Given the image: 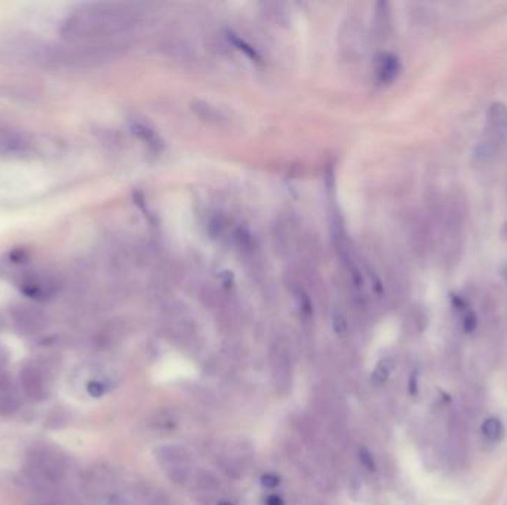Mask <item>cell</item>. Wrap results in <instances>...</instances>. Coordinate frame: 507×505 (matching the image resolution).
<instances>
[{"label":"cell","mask_w":507,"mask_h":505,"mask_svg":"<svg viewBox=\"0 0 507 505\" xmlns=\"http://www.w3.org/2000/svg\"><path fill=\"white\" fill-rule=\"evenodd\" d=\"M70 469L66 455L51 446H34L26 456L24 473L39 492H63Z\"/></svg>","instance_id":"cell-1"},{"label":"cell","mask_w":507,"mask_h":505,"mask_svg":"<svg viewBox=\"0 0 507 505\" xmlns=\"http://www.w3.org/2000/svg\"><path fill=\"white\" fill-rule=\"evenodd\" d=\"M176 424V417L174 415V412H169V410H160L151 419V426L153 430H159V431H167L174 428Z\"/></svg>","instance_id":"cell-13"},{"label":"cell","mask_w":507,"mask_h":505,"mask_svg":"<svg viewBox=\"0 0 507 505\" xmlns=\"http://www.w3.org/2000/svg\"><path fill=\"white\" fill-rule=\"evenodd\" d=\"M462 327H463V331L466 334H471V332L476 331V327H478V316H476L475 311H471V310L463 311Z\"/></svg>","instance_id":"cell-15"},{"label":"cell","mask_w":507,"mask_h":505,"mask_svg":"<svg viewBox=\"0 0 507 505\" xmlns=\"http://www.w3.org/2000/svg\"><path fill=\"white\" fill-rule=\"evenodd\" d=\"M20 382L24 394L31 401H43L48 396V384L36 365H26L20 372Z\"/></svg>","instance_id":"cell-3"},{"label":"cell","mask_w":507,"mask_h":505,"mask_svg":"<svg viewBox=\"0 0 507 505\" xmlns=\"http://www.w3.org/2000/svg\"><path fill=\"white\" fill-rule=\"evenodd\" d=\"M13 316H14V322L18 326L20 331H22L27 335L39 334L46 327V317L38 309L26 307V305H22V307H18L14 311Z\"/></svg>","instance_id":"cell-5"},{"label":"cell","mask_w":507,"mask_h":505,"mask_svg":"<svg viewBox=\"0 0 507 505\" xmlns=\"http://www.w3.org/2000/svg\"><path fill=\"white\" fill-rule=\"evenodd\" d=\"M392 372H393V362L391 359H384V360H381L379 363V365L375 366V369L372 372V381L377 385H381L388 378H391Z\"/></svg>","instance_id":"cell-14"},{"label":"cell","mask_w":507,"mask_h":505,"mask_svg":"<svg viewBox=\"0 0 507 505\" xmlns=\"http://www.w3.org/2000/svg\"><path fill=\"white\" fill-rule=\"evenodd\" d=\"M399 73V61L395 55L386 54L380 58L379 67H377V75L381 81H392Z\"/></svg>","instance_id":"cell-11"},{"label":"cell","mask_w":507,"mask_h":505,"mask_svg":"<svg viewBox=\"0 0 507 505\" xmlns=\"http://www.w3.org/2000/svg\"><path fill=\"white\" fill-rule=\"evenodd\" d=\"M359 460L362 463V465L367 469H375V461L371 455V452L368 449H361L359 451Z\"/></svg>","instance_id":"cell-16"},{"label":"cell","mask_w":507,"mask_h":505,"mask_svg":"<svg viewBox=\"0 0 507 505\" xmlns=\"http://www.w3.org/2000/svg\"><path fill=\"white\" fill-rule=\"evenodd\" d=\"M215 505H234V504L232 501H229V499H220V501L215 502Z\"/></svg>","instance_id":"cell-21"},{"label":"cell","mask_w":507,"mask_h":505,"mask_svg":"<svg viewBox=\"0 0 507 505\" xmlns=\"http://www.w3.org/2000/svg\"><path fill=\"white\" fill-rule=\"evenodd\" d=\"M30 505H82L64 492H42Z\"/></svg>","instance_id":"cell-10"},{"label":"cell","mask_w":507,"mask_h":505,"mask_svg":"<svg viewBox=\"0 0 507 505\" xmlns=\"http://www.w3.org/2000/svg\"><path fill=\"white\" fill-rule=\"evenodd\" d=\"M418 373L417 372H412L411 377H409V382H408V390H409V394L411 396H416L418 393Z\"/></svg>","instance_id":"cell-17"},{"label":"cell","mask_w":507,"mask_h":505,"mask_svg":"<svg viewBox=\"0 0 507 505\" xmlns=\"http://www.w3.org/2000/svg\"><path fill=\"white\" fill-rule=\"evenodd\" d=\"M192 483L200 493H204L206 497L215 495V493L222 489L220 477L214 472H211V469H197L193 474Z\"/></svg>","instance_id":"cell-7"},{"label":"cell","mask_w":507,"mask_h":505,"mask_svg":"<svg viewBox=\"0 0 507 505\" xmlns=\"http://www.w3.org/2000/svg\"><path fill=\"white\" fill-rule=\"evenodd\" d=\"M263 485L266 488H276L279 485V479L275 474H266L263 477Z\"/></svg>","instance_id":"cell-18"},{"label":"cell","mask_w":507,"mask_h":505,"mask_svg":"<svg viewBox=\"0 0 507 505\" xmlns=\"http://www.w3.org/2000/svg\"><path fill=\"white\" fill-rule=\"evenodd\" d=\"M165 473H167L172 483L179 486H186L187 483H190L195 474V472H192V467H174L165 469Z\"/></svg>","instance_id":"cell-12"},{"label":"cell","mask_w":507,"mask_h":505,"mask_svg":"<svg viewBox=\"0 0 507 505\" xmlns=\"http://www.w3.org/2000/svg\"><path fill=\"white\" fill-rule=\"evenodd\" d=\"M21 405L17 387L6 372L0 369V415H10Z\"/></svg>","instance_id":"cell-6"},{"label":"cell","mask_w":507,"mask_h":505,"mask_svg":"<svg viewBox=\"0 0 507 505\" xmlns=\"http://www.w3.org/2000/svg\"><path fill=\"white\" fill-rule=\"evenodd\" d=\"M267 505H282V499L278 495H270L267 498Z\"/></svg>","instance_id":"cell-20"},{"label":"cell","mask_w":507,"mask_h":505,"mask_svg":"<svg viewBox=\"0 0 507 505\" xmlns=\"http://www.w3.org/2000/svg\"><path fill=\"white\" fill-rule=\"evenodd\" d=\"M488 123L499 137L507 135V105L492 102L488 109Z\"/></svg>","instance_id":"cell-8"},{"label":"cell","mask_w":507,"mask_h":505,"mask_svg":"<svg viewBox=\"0 0 507 505\" xmlns=\"http://www.w3.org/2000/svg\"><path fill=\"white\" fill-rule=\"evenodd\" d=\"M156 460L163 467V469L174 468V467H192L193 456L192 452L188 451L186 446L179 443L163 444L155 451Z\"/></svg>","instance_id":"cell-4"},{"label":"cell","mask_w":507,"mask_h":505,"mask_svg":"<svg viewBox=\"0 0 507 505\" xmlns=\"http://www.w3.org/2000/svg\"><path fill=\"white\" fill-rule=\"evenodd\" d=\"M88 390H89V393H91L92 396L98 397V396H101V394L104 393V387H103V384H100V382H92V384H89Z\"/></svg>","instance_id":"cell-19"},{"label":"cell","mask_w":507,"mask_h":505,"mask_svg":"<svg viewBox=\"0 0 507 505\" xmlns=\"http://www.w3.org/2000/svg\"><path fill=\"white\" fill-rule=\"evenodd\" d=\"M270 369L273 385L279 394H287L292 385V357L285 343H276L270 351Z\"/></svg>","instance_id":"cell-2"},{"label":"cell","mask_w":507,"mask_h":505,"mask_svg":"<svg viewBox=\"0 0 507 505\" xmlns=\"http://www.w3.org/2000/svg\"><path fill=\"white\" fill-rule=\"evenodd\" d=\"M480 434L490 443H499L504 437V426L499 417H488L482 421Z\"/></svg>","instance_id":"cell-9"}]
</instances>
